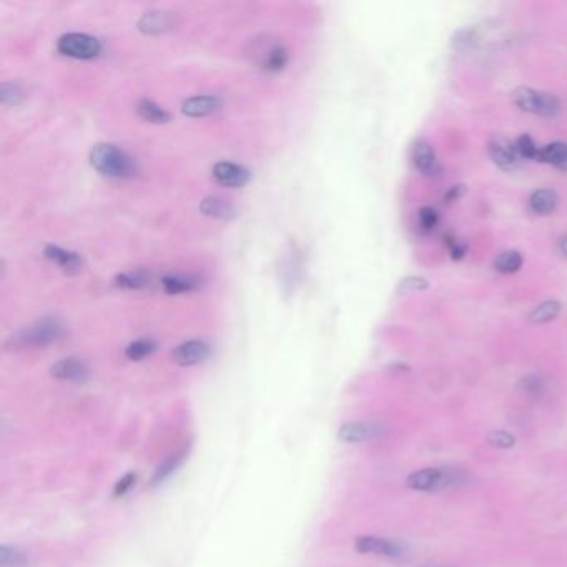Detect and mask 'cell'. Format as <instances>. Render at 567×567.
Listing matches in <instances>:
<instances>
[{"label":"cell","mask_w":567,"mask_h":567,"mask_svg":"<svg viewBox=\"0 0 567 567\" xmlns=\"http://www.w3.org/2000/svg\"><path fill=\"white\" fill-rule=\"evenodd\" d=\"M90 163L102 175L109 178H132L137 173V163L127 151L111 144H98L90 151Z\"/></svg>","instance_id":"6da1fadb"},{"label":"cell","mask_w":567,"mask_h":567,"mask_svg":"<svg viewBox=\"0 0 567 567\" xmlns=\"http://www.w3.org/2000/svg\"><path fill=\"white\" fill-rule=\"evenodd\" d=\"M511 98L522 111L539 115L544 118H556L561 114V100L554 93L534 90L531 87H516Z\"/></svg>","instance_id":"7a4b0ae2"},{"label":"cell","mask_w":567,"mask_h":567,"mask_svg":"<svg viewBox=\"0 0 567 567\" xmlns=\"http://www.w3.org/2000/svg\"><path fill=\"white\" fill-rule=\"evenodd\" d=\"M65 334L64 326L57 320H43L40 323L34 325L32 328L25 332L17 333L15 338H12V343L15 346L22 348H42L48 346L52 343H57Z\"/></svg>","instance_id":"3957f363"},{"label":"cell","mask_w":567,"mask_h":567,"mask_svg":"<svg viewBox=\"0 0 567 567\" xmlns=\"http://www.w3.org/2000/svg\"><path fill=\"white\" fill-rule=\"evenodd\" d=\"M57 50H59L62 55L72 57V59L90 60L98 57V53L102 52V46L95 37H92V35L72 32L62 35L59 42H57Z\"/></svg>","instance_id":"277c9868"},{"label":"cell","mask_w":567,"mask_h":567,"mask_svg":"<svg viewBox=\"0 0 567 567\" xmlns=\"http://www.w3.org/2000/svg\"><path fill=\"white\" fill-rule=\"evenodd\" d=\"M459 476L461 474H458V472L454 471L426 467V470H419L416 472H413V474L406 479V486L414 491H435L459 483Z\"/></svg>","instance_id":"5b68a950"},{"label":"cell","mask_w":567,"mask_h":567,"mask_svg":"<svg viewBox=\"0 0 567 567\" xmlns=\"http://www.w3.org/2000/svg\"><path fill=\"white\" fill-rule=\"evenodd\" d=\"M489 157L493 162L498 165L499 168L506 170V172H512L519 167V155H517L514 144L504 138L501 135H494L488 144Z\"/></svg>","instance_id":"8992f818"},{"label":"cell","mask_w":567,"mask_h":567,"mask_svg":"<svg viewBox=\"0 0 567 567\" xmlns=\"http://www.w3.org/2000/svg\"><path fill=\"white\" fill-rule=\"evenodd\" d=\"M355 549L361 554H376L386 557H399L404 552L399 542L390 541L376 535H361L355 541Z\"/></svg>","instance_id":"52a82bcc"},{"label":"cell","mask_w":567,"mask_h":567,"mask_svg":"<svg viewBox=\"0 0 567 567\" xmlns=\"http://www.w3.org/2000/svg\"><path fill=\"white\" fill-rule=\"evenodd\" d=\"M212 355V350L205 341L200 339H191V341H185L178 345L172 353V358L177 364L180 366H193L198 363H203Z\"/></svg>","instance_id":"ba28073f"},{"label":"cell","mask_w":567,"mask_h":567,"mask_svg":"<svg viewBox=\"0 0 567 567\" xmlns=\"http://www.w3.org/2000/svg\"><path fill=\"white\" fill-rule=\"evenodd\" d=\"M213 178L223 186L228 189H240L247 185L250 180V172L242 165H236L231 162H218L212 170Z\"/></svg>","instance_id":"9c48e42d"},{"label":"cell","mask_w":567,"mask_h":567,"mask_svg":"<svg viewBox=\"0 0 567 567\" xmlns=\"http://www.w3.org/2000/svg\"><path fill=\"white\" fill-rule=\"evenodd\" d=\"M50 373L53 378L62 379V381H74V383H83L90 376V369L83 363L82 360L77 358H65L57 361L52 364Z\"/></svg>","instance_id":"30bf717a"},{"label":"cell","mask_w":567,"mask_h":567,"mask_svg":"<svg viewBox=\"0 0 567 567\" xmlns=\"http://www.w3.org/2000/svg\"><path fill=\"white\" fill-rule=\"evenodd\" d=\"M258 65L265 72H281L288 64V50L285 46L275 42V43H265L261 46L260 53H258Z\"/></svg>","instance_id":"8fae6325"},{"label":"cell","mask_w":567,"mask_h":567,"mask_svg":"<svg viewBox=\"0 0 567 567\" xmlns=\"http://www.w3.org/2000/svg\"><path fill=\"white\" fill-rule=\"evenodd\" d=\"M411 160L419 173L426 177H432L437 172L436 151L428 140H416L411 150Z\"/></svg>","instance_id":"7c38bea8"},{"label":"cell","mask_w":567,"mask_h":567,"mask_svg":"<svg viewBox=\"0 0 567 567\" xmlns=\"http://www.w3.org/2000/svg\"><path fill=\"white\" fill-rule=\"evenodd\" d=\"M43 257H46L47 260H50L52 263H55V265L62 268L65 273L70 275L78 273L83 266L82 258H80L77 253L62 247H57V245H47V247L43 248Z\"/></svg>","instance_id":"4fadbf2b"},{"label":"cell","mask_w":567,"mask_h":567,"mask_svg":"<svg viewBox=\"0 0 567 567\" xmlns=\"http://www.w3.org/2000/svg\"><path fill=\"white\" fill-rule=\"evenodd\" d=\"M381 435V428L371 423H350L339 428L338 437L343 443H364Z\"/></svg>","instance_id":"5bb4252c"},{"label":"cell","mask_w":567,"mask_h":567,"mask_svg":"<svg viewBox=\"0 0 567 567\" xmlns=\"http://www.w3.org/2000/svg\"><path fill=\"white\" fill-rule=\"evenodd\" d=\"M220 107H221V100L218 97L200 95V97L186 98L182 105V111L186 115V117L202 118V117H208V115L215 114L217 110H220Z\"/></svg>","instance_id":"9a60e30c"},{"label":"cell","mask_w":567,"mask_h":567,"mask_svg":"<svg viewBox=\"0 0 567 567\" xmlns=\"http://www.w3.org/2000/svg\"><path fill=\"white\" fill-rule=\"evenodd\" d=\"M175 19L170 12H149L138 22L142 32L145 34H162L165 30L173 29Z\"/></svg>","instance_id":"2e32d148"},{"label":"cell","mask_w":567,"mask_h":567,"mask_svg":"<svg viewBox=\"0 0 567 567\" xmlns=\"http://www.w3.org/2000/svg\"><path fill=\"white\" fill-rule=\"evenodd\" d=\"M200 281L198 276L193 275H165L162 278V287L168 294H182V293H189L193 292V289L200 288Z\"/></svg>","instance_id":"e0dca14e"},{"label":"cell","mask_w":567,"mask_h":567,"mask_svg":"<svg viewBox=\"0 0 567 567\" xmlns=\"http://www.w3.org/2000/svg\"><path fill=\"white\" fill-rule=\"evenodd\" d=\"M557 203H559V196L554 190L549 189L535 190L529 198V207L535 215H551L556 212Z\"/></svg>","instance_id":"ac0fdd59"},{"label":"cell","mask_w":567,"mask_h":567,"mask_svg":"<svg viewBox=\"0 0 567 567\" xmlns=\"http://www.w3.org/2000/svg\"><path fill=\"white\" fill-rule=\"evenodd\" d=\"M538 162L552 165V167L567 172V144L566 142H552L542 146Z\"/></svg>","instance_id":"d6986e66"},{"label":"cell","mask_w":567,"mask_h":567,"mask_svg":"<svg viewBox=\"0 0 567 567\" xmlns=\"http://www.w3.org/2000/svg\"><path fill=\"white\" fill-rule=\"evenodd\" d=\"M200 210H202L205 215L223 218V220H228V218H233L236 215L233 205L226 202L225 198H220V196H208V198H205L202 205H200Z\"/></svg>","instance_id":"ffe728a7"},{"label":"cell","mask_w":567,"mask_h":567,"mask_svg":"<svg viewBox=\"0 0 567 567\" xmlns=\"http://www.w3.org/2000/svg\"><path fill=\"white\" fill-rule=\"evenodd\" d=\"M562 305L556 300H547L542 301L541 305H538L533 311L529 313V323L533 325H546L554 321L557 316L561 315Z\"/></svg>","instance_id":"44dd1931"},{"label":"cell","mask_w":567,"mask_h":567,"mask_svg":"<svg viewBox=\"0 0 567 567\" xmlns=\"http://www.w3.org/2000/svg\"><path fill=\"white\" fill-rule=\"evenodd\" d=\"M137 114L150 123H167L170 122V114L165 111L158 104L150 98H142L137 104Z\"/></svg>","instance_id":"7402d4cb"},{"label":"cell","mask_w":567,"mask_h":567,"mask_svg":"<svg viewBox=\"0 0 567 567\" xmlns=\"http://www.w3.org/2000/svg\"><path fill=\"white\" fill-rule=\"evenodd\" d=\"M522 263H524V260H522L521 253L516 252V250H509V252H504L496 258L494 268L496 271L503 275H512L521 270Z\"/></svg>","instance_id":"603a6c76"},{"label":"cell","mask_w":567,"mask_h":567,"mask_svg":"<svg viewBox=\"0 0 567 567\" xmlns=\"http://www.w3.org/2000/svg\"><path fill=\"white\" fill-rule=\"evenodd\" d=\"M115 287L123 289H144L150 285V276L144 271H130V273H122L115 276Z\"/></svg>","instance_id":"cb8c5ba5"},{"label":"cell","mask_w":567,"mask_h":567,"mask_svg":"<svg viewBox=\"0 0 567 567\" xmlns=\"http://www.w3.org/2000/svg\"><path fill=\"white\" fill-rule=\"evenodd\" d=\"M155 350H157V343L151 341L149 338L144 339H137V341L130 343L125 350V356L132 361H142L145 358H149L150 355H153Z\"/></svg>","instance_id":"d4e9b609"},{"label":"cell","mask_w":567,"mask_h":567,"mask_svg":"<svg viewBox=\"0 0 567 567\" xmlns=\"http://www.w3.org/2000/svg\"><path fill=\"white\" fill-rule=\"evenodd\" d=\"M27 564H29V557L24 551L11 546L0 547V566L2 567H25Z\"/></svg>","instance_id":"484cf974"},{"label":"cell","mask_w":567,"mask_h":567,"mask_svg":"<svg viewBox=\"0 0 567 567\" xmlns=\"http://www.w3.org/2000/svg\"><path fill=\"white\" fill-rule=\"evenodd\" d=\"M517 388H519V391L522 395L528 396V398H539V396H542V392L546 391L544 379L541 376H538V374H528V376L521 378Z\"/></svg>","instance_id":"4316f807"},{"label":"cell","mask_w":567,"mask_h":567,"mask_svg":"<svg viewBox=\"0 0 567 567\" xmlns=\"http://www.w3.org/2000/svg\"><path fill=\"white\" fill-rule=\"evenodd\" d=\"M514 146H516V151L517 155H519V158H524V160H534V162H538L539 160V153H541V149H539L538 145H535V142L531 138L529 135H521L516 138L514 142Z\"/></svg>","instance_id":"83f0119b"},{"label":"cell","mask_w":567,"mask_h":567,"mask_svg":"<svg viewBox=\"0 0 567 567\" xmlns=\"http://www.w3.org/2000/svg\"><path fill=\"white\" fill-rule=\"evenodd\" d=\"M24 98V92H22L19 83L6 82L0 87V102L4 105H17Z\"/></svg>","instance_id":"f1b7e54d"},{"label":"cell","mask_w":567,"mask_h":567,"mask_svg":"<svg viewBox=\"0 0 567 567\" xmlns=\"http://www.w3.org/2000/svg\"><path fill=\"white\" fill-rule=\"evenodd\" d=\"M418 221L419 228H421L424 233H431L432 230H436L437 223H439V213H437L432 207H423L418 212Z\"/></svg>","instance_id":"f546056e"},{"label":"cell","mask_w":567,"mask_h":567,"mask_svg":"<svg viewBox=\"0 0 567 567\" xmlns=\"http://www.w3.org/2000/svg\"><path fill=\"white\" fill-rule=\"evenodd\" d=\"M474 43V30L472 29H461L451 39V46L456 48L458 52H464L472 47Z\"/></svg>","instance_id":"4dcf8cb0"},{"label":"cell","mask_w":567,"mask_h":567,"mask_svg":"<svg viewBox=\"0 0 567 567\" xmlns=\"http://www.w3.org/2000/svg\"><path fill=\"white\" fill-rule=\"evenodd\" d=\"M183 456H185V454L182 453V454H177V456L167 459V461H165V463L162 464V466L158 467L157 472H155L153 483L157 484V483H162V481L167 479V477H168L170 474H172V472L175 471L178 466H180L182 461H183Z\"/></svg>","instance_id":"1f68e13d"},{"label":"cell","mask_w":567,"mask_h":567,"mask_svg":"<svg viewBox=\"0 0 567 567\" xmlns=\"http://www.w3.org/2000/svg\"><path fill=\"white\" fill-rule=\"evenodd\" d=\"M486 441L494 448H501V449H509L516 444V437L507 431H491Z\"/></svg>","instance_id":"d6a6232c"},{"label":"cell","mask_w":567,"mask_h":567,"mask_svg":"<svg viewBox=\"0 0 567 567\" xmlns=\"http://www.w3.org/2000/svg\"><path fill=\"white\" fill-rule=\"evenodd\" d=\"M430 288L428 280L421 278V276H406L399 281L398 292L399 293H411V292H424Z\"/></svg>","instance_id":"836d02e7"},{"label":"cell","mask_w":567,"mask_h":567,"mask_svg":"<svg viewBox=\"0 0 567 567\" xmlns=\"http://www.w3.org/2000/svg\"><path fill=\"white\" fill-rule=\"evenodd\" d=\"M444 245L449 248L451 258H453L454 261L463 260L464 254H466V252H467V245L461 242L459 238H456L453 233H448L444 236Z\"/></svg>","instance_id":"e575fe53"},{"label":"cell","mask_w":567,"mask_h":567,"mask_svg":"<svg viewBox=\"0 0 567 567\" xmlns=\"http://www.w3.org/2000/svg\"><path fill=\"white\" fill-rule=\"evenodd\" d=\"M464 195H466V185H453L444 193V203L446 205L456 203L458 200H461Z\"/></svg>","instance_id":"d590c367"},{"label":"cell","mask_w":567,"mask_h":567,"mask_svg":"<svg viewBox=\"0 0 567 567\" xmlns=\"http://www.w3.org/2000/svg\"><path fill=\"white\" fill-rule=\"evenodd\" d=\"M133 483H135V474H132V472H130V474L125 476L122 481H118L117 486H115L114 494H115V496H123L125 493H127L128 489L132 488Z\"/></svg>","instance_id":"8d00e7d4"},{"label":"cell","mask_w":567,"mask_h":567,"mask_svg":"<svg viewBox=\"0 0 567 567\" xmlns=\"http://www.w3.org/2000/svg\"><path fill=\"white\" fill-rule=\"evenodd\" d=\"M559 252L567 258V235H562L559 238Z\"/></svg>","instance_id":"74e56055"}]
</instances>
